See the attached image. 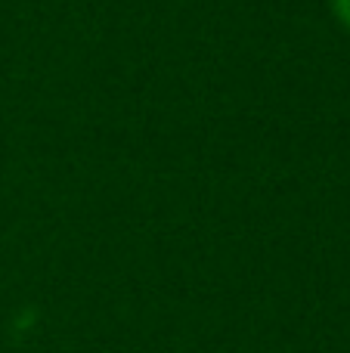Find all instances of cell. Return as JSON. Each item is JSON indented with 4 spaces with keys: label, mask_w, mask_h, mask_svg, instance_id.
Returning <instances> with one entry per match:
<instances>
[{
    "label": "cell",
    "mask_w": 350,
    "mask_h": 353,
    "mask_svg": "<svg viewBox=\"0 0 350 353\" xmlns=\"http://www.w3.org/2000/svg\"><path fill=\"white\" fill-rule=\"evenodd\" d=\"M332 10H335V16L350 28V0H332Z\"/></svg>",
    "instance_id": "6da1fadb"
}]
</instances>
